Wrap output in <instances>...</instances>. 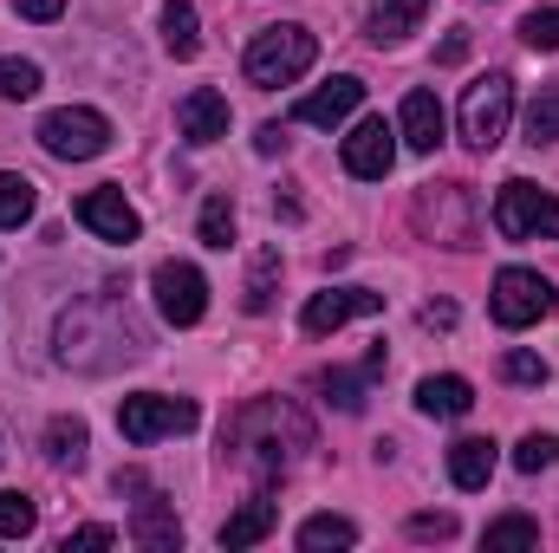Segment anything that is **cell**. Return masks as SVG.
<instances>
[{
	"label": "cell",
	"mask_w": 559,
	"mask_h": 553,
	"mask_svg": "<svg viewBox=\"0 0 559 553\" xmlns=\"http://www.w3.org/2000/svg\"><path fill=\"white\" fill-rule=\"evenodd\" d=\"M299 449H312V423L293 411L286 398H248L241 411L228 416V430H222V456L235 469H254L261 482L286 475L299 462Z\"/></svg>",
	"instance_id": "6da1fadb"
},
{
	"label": "cell",
	"mask_w": 559,
	"mask_h": 553,
	"mask_svg": "<svg viewBox=\"0 0 559 553\" xmlns=\"http://www.w3.org/2000/svg\"><path fill=\"white\" fill-rule=\"evenodd\" d=\"M92 345H105V372L118 358H138L143 332L131 326V313H118L111 299H79L72 313H59V365L92 372Z\"/></svg>",
	"instance_id": "7a4b0ae2"
},
{
	"label": "cell",
	"mask_w": 559,
	"mask_h": 553,
	"mask_svg": "<svg viewBox=\"0 0 559 553\" xmlns=\"http://www.w3.org/2000/svg\"><path fill=\"white\" fill-rule=\"evenodd\" d=\"M312 59H319V39H312L299 20H286V26H267V33H254V46H248L241 72H248V85L274 92V85H293V79H306V72H312Z\"/></svg>",
	"instance_id": "3957f363"
},
{
	"label": "cell",
	"mask_w": 559,
	"mask_h": 553,
	"mask_svg": "<svg viewBox=\"0 0 559 553\" xmlns=\"http://www.w3.org/2000/svg\"><path fill=\"white\" fill-rule=\"evenodd\" d=\"M495 228H501L508 242H559V196H547V189L527 183V176L501 183V196H495Z\"/></svg>",
	"instance_id": "277c9868"
},
{
	"label": "cell",
	"mask_w": 559,
	"mask_h": 553,
	"mask_svg": "<svg viewBox=\"0 0 559 553\" xmlns=\"http://www.w3.org/2000/svg\"><path fill=\"white\" fill-rule=\"evenodd\" d=\"M39 143L59 156V163H92L111 150V118L92 111V105H59L39 118Z\"/></svg>",
	"instance_id": "5b68a950"
},
{
	"label": "cell",
	"mask_w": 559,
	"mask_h": 553,
	"mask_svg": "<svg viewBox=\"0 0 559 553\" xmlns=\"http://www.w3.org/2000/svg\"><path fill=\"white\" fill-rule=\"evenodd\" d=\"M508 118H514V79L508 72H481L462 92V143L468 150H495L508 138Z\"/></svg>",
	"instance_id": "8992f818"
},
{
	"label": "cell",
	"mask_w": 559,
	"mask_h": 553,
	"mask_svg": "<svg viewBox=\"0 0 559 553\" xmlns=\"http://www.w3.org/2000/svg\"><path fill=\"white\" fill-rule=\"evenodd\" d=\"M488 313H495V326L527 332V326H540L554 313V286H547V274H534V268H501L495 274V293H488Z\"/></svg>",
	"instance_id": "52a82bcc"
},
{
	"label": "cell",
	"mask_w": 559,
	"mask_h": 553,
	"mask_svg": "<svg viewBox=\"0 0 559 553\" xmlns=\"http://www.w3.org/2000/svg\"><path fill=\"white\" fill-rule=\"evenodd\" d=\"M195 404L189 398H163V391H138V398H124L118 404V430H124V443H156V436H182V430H195Z\"/></svg>",
	"instance_id": "ba28073f"
},
{
	"label": "cell",
	"mask_w": 559,
	"mask_h": 553,
	"mask_svg": "<svg viewBox=\"0 0 559 553\" xmlns=\"http://www.w3.org/2000/svg\"><path fill=\"white\" fill-rule=\"evenodd\" d=\"M411 215H417L423 235H436V242H449V248H468V242H475V196H468L462 183H429Z\"/></svg>",
	"instance_id": "9c48e42d"
},
{
	"label": "cell",
	"mask_w": 559,
	"mask_h": 553,
	"mask_svg": "<svg viewBox=\"0 0 559 553\" xmlns=\"http://www.w3.org/2000/svg\"><path fill=\"white\" fill-rule=\"evenodd\" d=\"M150 293H156V313L169 326H195L209 313V280H202V268H189V261H156Z\"/></svg>",
	"instance_id": "30bf717a"
},
{
	"label": "cell",
	"mask_w": 559,
	"mask_h": 553,
	"mask_svg": "<svg viewBox=\"0 0 559 553\" xmlns=\"http://www.w3.org/2000/svg\"><path fill=\"white\" fill-rule=\"evenodd\" d=\"M365 313H384V293H371V286H325V293L306 299L299 326H306L312 339H325V332H338L345 319H365Z\"/></svg>",
	"instance_id": "8fae6325"
},
{
	"label": "cell",
	"mask_w": 559,
	"mask_h": 553,
	"mask_svg": "<svg viewBox=\"0 0 559 553\" xmlns=\"http://www.w3.org/2000/svg\"><path fill=\"white\" fill-rule=\"evenodd\" d=\"M391 163H397V131H391L384 118H358L352 138H345V169H352L358 183H384Z\"/></svg>",
	"instance_id": "7c38bea8"
},
{
	"label": "cell",
	"mask_w": 559,
	"mask_h": 553,
	"mask_svg": "<svg viewBox=\"0 0 559 553\" xmlns=\"http://www.w3.org/2000/svg\"><path fill=\"white\" fill-rule=\"evenodd\" d=\"M79 222H85L98 242H118V248H131L143 235V222H138V209L124 202V189H85V196H79Z\"/></svg>",
	"instance_id": "4fadbf2b"
},
{
	"label": "cell",
	"mask_w": 559,
	"mask_h": 553,
	"mask_svg": "<svg viewBox=\"0 0 559 553\" xmlns=\"http://www.w3.org/2000/svg\"><path fill=\"white\" fill-rule=\"evenodd\" d=\"M176 131L189 143H222L228 138V98L215 85H195L182 105H176Z\"/></svg>",
	"instance_id": "5bb4252c"
},
{
	"label": "cell",
	"mask_w": 559,
	"mask_h": 553,
	"mask_svg": "<svg viewBox=\"0 0 559 553\" xmlns=\"http://www.w3.org/2000/svg\"><path fill=\"white\" fill-rule=\"evenodd\" d=\"M131 541L150 553H169L182 548V521H176V508L163 502V489H143L138 495V515H131Z\"/></svg>",
	"instance_id": "9a60e30c"
},
{
	"label": "cell",
	"mask_w": 559,
	"mask_h": 553,
	"mask_svg": "<svg viewBox=\"0 0 559 553\" xmlns=\"http://www.w3.org/2000/svg\"><path fill=\"white\" fill-rule=\"evenodd\" d=\"M358 105H365V85H358V79L345 72V79L319 85L312 98H299V111H293V118H299V125H319V131H332V125H345V118H352Z\"/></svg>",
	"instance_id": "2e32d148"
},
{
	"label": "cell",
	"mask_w": 559,
	"mask_h": 553,
	"mask_svg": "<svg viewBox=\"0 0 559 553\" xmlns=\"http://www.w3.org/2000/svg\"><path fill=\"white\" fill-rule=\"evenodd\" d=\"M397 138L411 143L417 156H436V143L449 138V118H442L436 92H411V98H404V111H397Z\"/></svg>",
	"instance_id": "e0dca14e"
},
{
	"label": "cell",
	"mask_w": 559,
	"mask_h": 553,
	"mask_svg": "<svg viewBox=\"0 0 559 553\" xmlns=\"http://www.w3.org/2000/svg\"><path fill=\"white\" fill-rule=\"evenodd\" d=\"M274 521H280V508L267 502V489H261L254 502H241V508L222 521V548H228V553L254 548V541H267V534H274Z\"/></svg>",
	"instance_id": "ac0fdd59"
},
{
	"label": "cell",
	"mask_w": 559,
	"mask_h": 553,
	"mask_svg": "<svg viewBox=\"0 0 559 553\" xmlns=\"http://www.w3.org/2000/svg\"><path fill=\"white\" fill-rule=\"evenodd\" d=\"M417 411L423 416H442V423H449V416H468V411H475V385H468V378H455V372L423 378V385H417Z\"/></svg>",
	"instance_id": "d6986e66"
},
{
	"label": "cell",
	"mask_w": 559,
	"mask_h": 553,
	"mask_svg": "<svg viewBox=\"0 0 559 553\" xmlns=\"http://www.w3.org/2000/svg\"><path fill=\"white\" fill-rule=\"evenodd\" d=\"M488 475H495V443L488 436H462L449 449V482L455 489H488Z\"/></svg>",
	"instance_id": "ffe728a7"
},
{
	"label": "cell",
	"mask_w": 559,
	"mask_h": 553,
	"mask_svg": "<svg viewBox=\"0 0 559 553\" xmlns=\"http://www.w3.org/2000/svg\"><path fill=\"white\" fill-rule=\"evenodd\" d=\"M423 13H429V0H378V7H371V39H378V46L411 39Z\"/></svg>",
	"instance_id": "44dd1931"
},
{
	"label": "cell",
	"mask_w": 559,
	"mask_h": 553,
	"mask_svg": "<svg viewBox=\"0 0 559 553\" xmlns=\"http://www.w3.org/2000/svg\"><path fill=\"white\" fill-rule=\"evenodd\" d=\"M85 443H92V436H85L79 416H52V423H46V462H52V469H85Z\"/></svg>",
	"instance_id": "7402d4cb"
},
{
	"label": "cell",
	"mask_w": 559,
	"mask_h": 553,
	"mask_svg": "<svg viewBox=\"0 0 559 553\" xmlns=\"http://www.w3.org/2000/svg\"><path fill=\"white\" fill-rule=\"evenodd\" d=\"M312 385L325 391V404H338L345 416H358V411H365V391H371V372H365V365H358V372H345V365H332V372H319Z\"/></svg>",
	"instance_id": "603a6c76"
},
{
	"label": "cell",
	"mask_w": 559,
	"mask_h": 553,
	"mask_svg": "<svg viewBox=\"0 0 559 553\" xmlns=\"http://www.w3.org/2000/svg\"><path fill=\"white\" fill-rule=\"evenodd\" d=\"M163 46H169L176 59H195V52H202V20H195L189 0H169V7H163Z\"/></svg>",
	"instance_id": "cb8c5ba5"
},
{
	"label": "cell",
	"mask_w": 559,
	"mask_h": 553,
	"mask_svg": "<svg viewBox=\"0 0 559 553\" xmlns=\"http://www.w3.org/2000/svg\"><path fill=\"white\" fill-rule=\"evenodd\" d=\"M33 202H39L33 176H20V169H0V228H20V222H33Z\"/></svg>",
	"instance_id": "d4e9b609"
},
{
	"label": "cell",
	"mask_w": 559,
	"mask_h": 553,
	"mask_svg": "<svg viewBox=\"0 0 559 553\" xmlns=\"http://www.w3.org/2000/svg\"><path fill=\"white\" fill-rule=\"evenodd\" d=\"M527 143L540 150V143H559V85H540L534 98H527Z\"/></svg>",
	"instance_id": "484cf974"
},
{
	"label": "cell",
	"mask_w": 559,
	"mask_h": 553,
	"mask_svg": "<svg viewBox=\"0 0 559 553\" xmlns=\"http://www.w3.org/2000/svg\"><path fill=\"white\" fill-rule=\"evenodd\" d=\"M195 242H202V248H228V242H235V202H228V196H209V202H202Z\"/></svg>",
	"instance_id": "4316f807"
},
{
	"label": "cell",
	"mask_w": 559,
	"mask_h": 553,
	"mask_svg": "<svg viewBox=\"0 0 559 553\" xmlns=\"http://www.w3.org/2000/svg\"><path fill=\"white\" fill-rule=\"evenodd\" d=\"M39 528V508H33V495H20V489H0V541H26Z\"/></svg>",
	"instance_id": "83f0119b"
},
{
	"label": "cell",
	"mask_w": 559,
	"mask_h": 553,
	"mask_svg": "<svg viewBox=\"0 0 559 553\" xmlns=\"http://www.w3.org/2000/svg\"><path fill=\"white\" fill-rule=\"evenodd\" d=\"M481 548H540V521L534 515H501V521H488V534H481Z\"/></svg>",
	"instance_id": "f1b7e54d"
},
{
	"label": "cell",
	"mask_w": 559,
	"mask_h": 553,
	"mask_svg": "<svg viewBox=\"0 0 559 553\" xmlns=\"http://www.w3.org/2000/svg\"><path fill=\"white\" fill-rule=\"evenodd\" d=\"M358 541V528L345 521V515H312L306 528H299V548L306 553H319V548H352Z\"/></svg>",
	"instance_id": "f546056e"
},
{
	"label": "cell",
	"mask_w": 559,
	"mask_h": 553,
	"mask_svg": "<svg viewBox=\"0 0 559 553\" xmlns=\"http://www.w3.org/2000/svg\"><path fill=\"white\" fill-rule=\"evenodd\" d=\"M274 274H280V248H261L254 255V274H248V293H241L248 313H267L274 306Z\"/></svg>",
	"instance_id": "4dcf8cb0"
},
{
	"label": "cell",
	"mask_w": 559,
	"mask_h": 553,
	"mask_svg": "<svg viewBox=\"0 0 559 553\" xmlns=\"http://www.w3.org/2000/svg\"><path fill=\"white\" fill-rule=\"evenodd\" d=\"M33 92H39V66H33V59H0V98L26 105Z\"/></svg>",
	"instance_id": "1f68e13d"
},
{
	"label": "cell",
	"mask_w": 559,
	"mask_h": 553,
	"mask_svg": "<svg viewBox=\"0 0 559 553\" xmlns=\"http://www.w3.org/2000/svg\"><path fill=\"white\" fill-rule=\"evenodd\" d=\"M554 462H559V436H540V430L521 436V449H514V469H521V475H540V469H554Z\"/></svg>",
	"instance_id": "d6a6232c"
},
{
	"label": "cell",
	"mask_w": 559,
	"mask_h": 553,
	"mask_svg": "<svg viewBox=\"0 0 559 553\" xmlns=\"http://www.w3.org/2000/svg\"><path fill=\"white\" fill-rule=\"evenodd\" d=\"M521 39H527L534 52H559V7H534V13L521 20Z\"/></svg>",
	"instance_id": "836d02e7"
},
{
	"label": "cell",
	"mask_w": 559,
	"mask_h": 553,
	"mask_svg": "<svg viewBox=\"0 0 559 553\" xmlns=\"http://www.w3.org/2000/svg\"><path fill=\"white\" fill-rule=\"evenodd\" d=\"M501 372H508L514 385H547V372H554V365H547L540 352H508V358H501Z\"/></svg>",
	"instance_id": "e575fe53"
},
{
	"label": "cell",
	"mask_w": 559,
	"mask_h": 553,
	"mask_svg": "<svg viewBox=\"0 0 559 553\" xmlns=\"http://www.w3.org/2000/svg\"><path fill=\"white\" fill-rule=\"evenodd\" d=\"M411 541H455V515H411Z\"/></svg>",
	"instance_id": "d590c367"
},
{
	"label": "cell",
	"mask_w": 559,
	"mask_h": 553,
	"mask_svg": "<svg viewBox=\"0 0 559 553\" xmlns=\"http://www.w3.org/2000/svg\"><path fill=\"white\" fill-rule=\"evenodd\" d=\"M72 548H118V528H98V521H92V528H72V534H66V553Z\"/></svg>",
	"instance_id": "8d00e7d4"
},
{
	"label": "cell",
	"mask_w": 559,
	"mask_h": 553,
	"mask_svg": "<svg viewBox=\"0 0 559 553\" xmlns=\"http://www.w3.org/2000/svg\"><path fill=\"white\" fill-rule=\"evenodd\" d=\"M13 13H20V20H39V26H46V20H59V13H66V0H13Z\"/></svg>",
	"instance_id": "74e56055"
},
{
	"label": "cell",
	"mask_w": 559,
	"mask_h": 553,
	"mask_svg": "<svg viewBox=\"0 0 559 553\" xmlns=\"http://www.w3.org/2000/svg\"><path fill=\"white\" fill-rule=\"evenodd\" d=\"M254 150H261V156H280V150H286V125H261V131H254Z\"/></svg>",
	"instance_id": "f35d334b"
},
{
	"label": "cell",
	"mask_w": 559,
	"mask_h": 553,
	"mask_svg": "<svg viewBox=\"0 0 559 553\" xmlns=\"http://www.w3.org/2000/svg\"><path fill=\"white\" fill-rule=\"evenodd\" d=\"M468 59V26H455L449 39H442V66H462Z\"/></svg>",
	"instance_id": "ab89813d"
},
{
	"label": "cell",
	"mask_w": 559,
	"mask_h": 553,
	"mask_svg": "<svg viewBox=\"0 0 559 553\" xmlns=\"http://www.w3.org/2000/svg\"><path fill=\"white\" fill-rule=\"evenodd\" d=\"M423 326H455V306H449V299H429V306H423Z\"/></svg>",
	"instance_id": "60d3db41"
},
{
	"label": "cell",
	"mask_w": 559,
	"mask_h": 553,
	"mask_svg": "<svg viewBox=\"0 0 559 553\" xmlns=\"http://www.w3.org/2000/svg\"><path fill=\"white\" fill-rule=\"evenodd\" d=\"M143 489H150L143 469H118V495H143Z\"/></svg>",
	"instance_id": "b9f144b4"
},
{
	"label": "cell",
	"mask_w": 559,
	"mask_h": 553,
	"mask_svg": "<svg viewBox=\"0 0 559 553\" xmlns=\"http://www.w3.org/2000/svg\"><path fill=\"white\" fill-rule=\"evenodd\" d=\"M0 456H7V449H0Z\"/></svg>",
	"instance_id": "7bdbcfd3"
}]
</instances>
